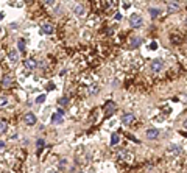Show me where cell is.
<instances>
[{
    "mask_svg": "<svg viewBox=\"0 0 187 173\" xmlns=\"http://www.w3.org/2000/svg\"><path fill=\"white\" fill-rule=\"evenodd\" d=\"M129 25H131V28H140V27L143 25V17L140 14H131Z\"/></svg>",
    "mask_w": 187,
    "mask_h": 173,
    "instance_id": "6da1fadb",
    "label": "cell"
},
{
    "mask_svg": "<svg viewBox=\"0 0 187 173\" xmlns=\"http://www.w3.org/2000/svg\"><path fill=\"white\" fill-rule=\"evenodd\" d=\"M150 69H151V72H161L164 69V63L161 59H153L150 64Z\"/></svg>",
    "mask_w": 187,
    "mask_h": 173,
    "instance_id": "7a4b0ae2",
    "label": "cell"
},
{
    "mask_svg": "<svg viewBox=\"0 0 187 173\" xmlns=\"http://www.w3.org/2000/svg\"><path fill=\"white\" fill-rule=\"evenodd\" d=\"M24 122L27 123V125H30V126H33L34 123L38 122V119H36V115H34L33 112H27L25 115H24Z\"/></svg>",
    "mask_w": 187,
    "mask_h": 173,
    "instance_id": "3957f363",
    "label": "cell"
},
{
    "mask_svg": "<svg viewBox=\"0 0 187 173\" xmlns=\"http://www.w3.org/2000/svg\"><path fill=\"white\" fill-rule=\"evenodd\" d=\"M145 136H147V139L154 140V139H157V137H159V129H156V128H148L147 133H145Z\"/></svg>",
    "mask_w": 187,
    "mask_h": 173,
    "instance_id": "277c9868",
    "label": "cell"
},
{
    "mask_svg": "<svg viewBox=\"0 0 187 173\" xmlns=\"http://www.w3.org/2000/svg\"><path fill=\"white\" fill-rule=\"evenodd\" d=\"M134 120H136V117H134V114H131V112H126V114L122 115L123 125H131V123H134Z\"/></svg>",
    "mask_w": 187,
    "mask_h": 173,
    "instance_id": "5b68a950",
    "label": "cell"
},
{
    "mask_svg": "<svg viewBox=\"0 0 187 173\" xmlns=\"http://www.w3.org/2000/svg\"><path fill=\"white\" fill-rule=\"evenodd\" d=\"M24 66H25V69H27V70H34V69H36L38 67V61L36 59H25L24 61Z\"/></svg>",
    "mask_w": 187,
    "mask_h": 173,
    "instance_id": "8992f818",
    "label": "cell"
},
{
    "mask_svg": "<svg viewBox=\"0 0 187 173\" xmlns=\"http://www.w3.org/2000/svg\"><path fill=\"white\" fill-rule=\"evenodd\" d=\"M73 13H75V16L83 17V16L86 14V8H84V5H75V6H73Z\"/></svg>",
    "mask_w": 187,
    "mask_h": 173,
    "instance_id": "52a82bcc",
    "label": "cell"
},
{
    "mask_svg": "<svg viewBox=\"0 0 187 173\" xmlns=\"http://www.w3.org/2000/svg\"><path fill=\"white\" fill-rule=\"evenodd\" d=\"M41 31H42L44 34H53L55 33V27L52 24H44L42 27H41Z\"/></svg>",
    "mask_w": 187,
    "mask_h": 173,
    "instance_id": "ba28073f",
    "label": "cell"
},
{
    "mask_svg": "<svg viewBox=\"0 0 187 173\" xmlns=\"http://www.w3.org/2000/svg\"><path fill=\"white\" fill-rule=\"evenodd\" d=\"M105 111H106V115L114 114V111H115V103H114V101H106V105H105Z\"/></svg>",
    "mask_w": 187,
    "mask_h": 173,
    "instance_id": "9c48e42d",
    "label": "cell"
},
{
    "mask_svg": "<svg viewBox=\"0 0 187 173\" xmlns=\"http://www.w3.org/2000/svg\"><path fill=\"white\" fill-rule=\"evenodd\" d=\"M140 44H142V39L139 36H134V38L129 39V48H137Z\"/></svg>",
    "mask_w": 187,
    "mask_h": 173,
    "instance_id": "30bf717a",
    "label": "cell"
},
{
    "mask_svg": "<svg viewBox=\"0 0 187 173\" xmlns=\"http://www.w3.org/2000/svg\"><path fill=\"white\" fill-rule=\"evenodd\" d=\"M167 11H169V13H176V11H179V5H178L176 2H169V3H167Z\"/></svg>",
    "mask_w": 187,
    "mask_h": 173,
    "instance_id": "8fae6325",
    "label": "cell"
},
{
    "mask_svg": "<svg viewBox=\"0 0 187 173\" xmlns=\"http://www.w3.org/2000/svg\"><path fill=\"white\" fill-rule=\"evenodd\" d=\"M13 84V77L11 75H5V77L2 78V86L3 87H10Z\"/></svg>",
    "mask_w": 187,
    "mask_h": 173,
    "instance_id": "7c38bea8",
    "label": "cell"
},
{
    "mask_svg": "<svg viewBox=\"0 0 187 173\" xmlns=\"http://www.w3.org/2000/svg\"><path fill=\"white\" fill-rule=\"evenodd\" d=\"M167 153L169 155H178V153H181V147H179V145H170Z\"/></svg>",
    "mask_w": 187,
    "mask_h": 173,
    "instance_id": "4fadbf2b",
    "label": "cell"
},
{
    "mask_svg": "<svg viewBox=\"0 0 187 173\" xmlns=\"http://www.w3.org/2000/svg\"><path fill=\"white\" fill-rule=\"evenodd\" d=\"M8 59L11 61V63H16V61L19 59V53H17L16 50H11V52L8 53Z\"/></svg>",
    "mask_w": 187,
    "mask_h": 173,
    "instance_id": "5bb4252c",
    "label": "cell"
},
{
    "mask_svg": "<svg viewBox=\"0 0 187 173\" xmlns=\"http://www.w3.org/2000/svg\"><path fill=\"white\" fill-rule=\"evenodd\" d=\"M52 123H55V125H61V123H62V115L53 114L52 115Z\"/></svg>",
    "mask_w": 187,
    "mask_h": 173,
    "instance_id": "9a60e30c",
    "label": "cell"
},
{
    "mask_svg": "<svg viewBox=\"0 0 187 173\" xmlns=\"http://www.w3.org/2000/svg\"><path fill=\"white\" fill-rule=\"evenodd\" d=\"M148 11H150V16L153 17V19H154V17H157L159 14H161V10H159V8H154V6H151V8H150Z\"/></svg>",
    "mask_w": 187,
    "mask_h": 173,
    "instance_id": "2e32d148",
    "label": "cell"
},
{
    "mask_svg": "<svg viewBox=\"0 0 187 173\" xmlns=\"http://www.w3.org/2000/svg\"><path fill=\"white\" fill-rule=\"evenodd\" d=\"M6 129H8V123H6V120H0V134H5Z\"/></svg>",
    "mask_w": 187,
    "mask_h": 173,
    "instance_id": "e0dca14e",
    "label": "cell"
},
{
    "mask_svg": "<svg viewBox=\"0 0 187 173\" xmlns=\"http://www.w3.org/2000/svg\"><path fill=\"white\" fill-rule=\"evenodd\" d=\"M58 105H61V106L69 105V97H62V98H59L58 100Z\"/></svg>",
    "mask_w": 187,
    "mask_h": 173,
    "instance_id": "ac0fdd59",
    "label": "cell"
},
{
    "mask_svg": "<svg viewBox=\"0 0 187 173\" xmlns=\"http://www.w3.org/2000/svg\"><path fill=\"white\" fill-rule=\"evenodd\" d=\"M17 47H19L20 52H24V50H25V41H24V39H19V41H17Z\"/></svg>",
    "mask_w": 187,
    "mask_h": 173,
    "instance_id": "d6986e66",
    "label": "cell"
},
{
    "mask_svg": "<svg viewBox=\"0 0 187 173\" xmlns=\"http://www.w3.org/2000/svg\"><path fill=\"white\" fill-rule=\"evenodd\" d=\"M119 139H120V137H119V134H117V133H114V134H112V137H111V145H115L117 142H119Z\"/></svg>",
    "mask_w": 187,
    "mask_h": 173,
    "instance_id": "ffe728a7",
    "label": "cell"
},
{
    "mask_svg": "<svg viewBox=\"0 0 187 173\" xmlns=\"http://www.w3.org/2000/svg\"><path fill=\"white\" fill-rule=\"evenodd\" d=\"M100 91V89H98V86H91V87H89V94H97V92H98Z\"/></svg>",
    "mask_w": 187,
    "mask_h": 173,
    "instance_id": "44dd1931",
    "label": "cell"
},
{
    "mask_svg": "<svg viewBox=\"0 0 187 173\" xmlns=\"http://www.w3.org/2000/svg\"><path fill=\"white\" fill-rule=\"evenodd\" d=\"M45 101V95L42 94V95H39L38 98H36V103H44Z\"/></svg>",
    "mask_w": 187,
    "mask_h": 173,
    "instance_id": "7402d4cb",
    "label": "cell"
},
{
    "mask_svg": "<svg viewBox=\"0 0 187 173\" xmlns=\"http://www.w3.org/2000/svg\"><path fill=\"white\" fill-rule=\"evenodd\" d=\"M53 13H55V14H59V13H61V6L56 3V5H55V10H53Z\"/></svg>",
    "mask_w": 187,
    "mask_h": 173,
    "instance_id": "603a6c76",
    "label": "cell"
},
{
    "mask_svg": "<svg viewBox=\"0 0 187 173\" xmlns=\"http://www.w3.org/2000/svg\"><path fill=\"white\" fill-rule=\"evenodd\" d=\"M36 145H38V147H39V148H42V147H45V142H44L42 139H39V140L36 142Z\"/></svg>",
    "mask_w": 187,
    "mask_h": 173,
    "instance_id": "cb8c5ba5",
    "label": "cell"
},
{
    "mask_svg": "<svg viewBox=\"0 0 187 173\" xmlns=\"http://www.w3.org/2000/svg\"><path fill=\"white\" fill-rule=\"evenodd\" d=\"M157 47H159V45H157V42H151L148 48H150V50H156V48H157Z\"/></svg>",
    "mask_w": 187,
    "mask_h": 173,
    "instance_id": "d4e9b609",
    "label": "cell"
},
{
    "mask_svg": "<svg viewBox=\"0 0 187 173\" xmlns=\"http://www.w3.org/2000/svg\"><path fill=\"white\" fill-rule=\"evenodd\" d=\"M89 22H91V24H97V22H98V17H97V16H92L91 19H89Z\"/></svg>",
    "mask_w": 187,
    "mask_h": 173,
    "instance_id": "484cf974",
    "label": "cell"
},
{
    "mask_svg": "<svg viewBox=\"0 0 187 173\" xmlns=\"http://www.w3.org/2000/svg\"><path fill=\"white\" fill-rule=\"evenodd\" d=\"M44 5H47V6H55V5H56V2H50V0H47V2H44Z\"/></svg>",
    "mask_w": 187,
    "mask_h": 173,
    "instance_id": "4316f807",
    "label": "cell"
},
{
    "mask_svg": "<svg viewBox=\"0 0 187 173\" xmlns=\"http://www.w3.org/2000/svg\"><path fill=\"white\" fill-rule=\"evenodd\" d=\"M129 6H131L129 2H123V8H129Z\"/></svg>",
    "mask_w": 187,
    "mask_h": 173,
    "instance_id": "83f0119b",
    "label": "cell"
},
{
    "mask_svg": "<svg viewBox=\"0 0 187 173\" xmlns=\"http://www.w3.org/2000/svg\"><path fill=\"white\" fill-rule=\"evenodd\" d=\"M114 17H115V20H120V19H122V14H120V13H117Z\"/></svg>",
    "mask_w": 187,
    "mask_h": 173,
    "instance_id": "f1b7e54d",
    "label": "cell"
},
{
    "mask_svg": "<svg viewBox=\"0 0 187 173\" xmlns=\"http://www.w3.org/2000/svg\"><path fill=\"white\" fill-rule=\"evenodd\" d=\"M64 165H66V159H62V161L59 162V167L62 169V167H64Z\"/></svg>",
    "mask_w": 187,
    "mask_h": 173,
    "instance_id": "f546056e",
    "label": "cell"
},
{
    "mask_svg": "<svg viewBox=\"0 0 187 173\" xmlns=\"http://www.w3.org/2000/svg\"><path fill=\"white\" fill-rule=\"evenodd\" d=\"M39 67H45V61H41V63H38Z\"/></svg>",
    "mask_w": 187,
    "mask_h": 173,
    "instance_id": "4dcf8cb0",
    "label": "cell"
},
{
    "mask_svg": "<svg viewBox=\"0 0 187 173\" xmlns=\"http://www.w3.org/2000/svg\"><path fill=\"white\" fill-rule=\"evenodd\" d=\"M48 173H58L56 170H50V172H48Z\"/></svg>",
    "mask_w": 187,
    "mask_h": 173,
    "instance_id": "1f68e13d",
    "label": "cell"
},
{
    "mask_svg": "<svg viewBox=\"0 0 187 173\" xmlns=\"http://www.w3.org/2000/svg\"><path fill=\"white\" fill-rule=\"evenodd\" d=\"M80 173H84V172H80Z\"/></svg>",
    "mask_w": 187,
    "mask_h": 173,
    "instance_id": "d6a6232c",
    "label": "cell"
}]
</instances>
